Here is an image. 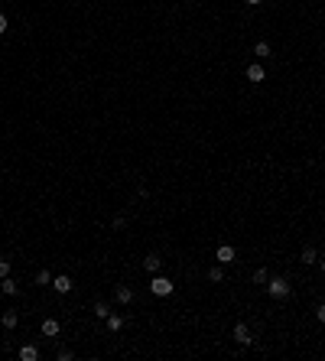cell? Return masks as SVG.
I'll return each instance as SVG.
<instances>
[{
	"label": "cell",
	"mask_w": 325,
	"mask_h": 361,
	"mask_svg": "<svg viewBox=\"0 0 325 361\" xmlns=\"http://www.w3.org/2000/svg\"><path fill=\"white\" fill-rule=\"evenodd\" d=\"M172 290H176V287H172V280H169V277H163V274H156L153 283H150V293H153V296H172Z\"/></svg>",
	"instance_id": "2"
},
{
	"label": "cell",
	"mask_w": 325,
	"mask_h": 361,
	"mask_svg": "<svg viewBox=\"0 0 325 361\" xmlns=\"http://www.w3.org/2000/svg\"><path fill=\"white\" fill-rule=\"evenodd\" d=\"M302 263H319V251H315V247H306V251H302Z\"/></svg>",
	"instance_id": "16"
},
{
	"label": "cell",
	"mask_w": 325,
	"mask_h": 361,
	"mask_svg": "<svg viewBox=\"0 0 325 361\" xmlns=\"http://www.w3.org/2000/svg\"><path fill=\"white\" fill-rule=\"evenodd\" d=\"M244 4H247V7H257V4H264V0H244Z\"/></svg>",
	"instance_id": "24"
},
{
	"label": "cell",
	"mask_w": 325,
	"mask_h": 361,
	"mask_svg": "<svg viewBox=\"0 0 325 361\" xmlns=\"http://www.w3.org/2000/svg\"><path fill=\"white\" fill-rule=\"evenodd\" d=\"M267 280H270V274H267V267L254 270V283H267Z\"/></svg>",
	"instance_id": "19"
},
{
	"label": "cell",
	"mask_w": 325,
	"mask_h": 361,
	"mask_svg": "<svg viewBox=\"0 0 325 361\" xmlns=\"http://www.w3.org/2000/svg\"><path fill=\"white\" fill-rule=\"evenodd\" d=\"M111 228H114V231H121V228H124V215H117V218L111 221Z\"/></svg>",
	"instance_id": "21"
},
{
	"label": "cell",
	"mask_w": 325,
	"mask_h": 361,
	"mask_svg": "<svg viewBox=\"0 0 325 361\" xmlns=\"http://www.w3.org/2000/svg\"><path fill=\"white\" fill-rule=\"evenodd\" d=\"M36 358H39L36 345H23V348H20V361H36Z\"/></svg>",
	"instance_id": "11"
},
{
	"label": "cell",
	"mask_w": 325,
	"mask_h": 361,
	"mask_svg": "<svg viewBox=\"0 0 325 361\" xmlns=\"http://www.w3.org/2000/svg\"><path fill=\"white\" fill-rule=\"evenodd\" d=\"M4 277H10V260H0V280H4Z\"/></svg>",
	"instance_id": "20"
},
{
	"label": "cell",
	"mask_w": 325,
	"mask_h": 361,
	"mask_svg": "<svg viewBox=\"0 0 325 361\" xmlns=\"http://www.w3.org/2000/svg\"><path fill=\"white\" fill-rule=\"evenodd\" d=\"M143 267H147L150 274H160V267H163V257H160V254H147V257H143Z\"/></svg>",
	"instance_id": "7"
},
{
	"label": "cell",
	"mask_w": 325,
	"mask_h": 361,
	"mask_svg": "<svg viewBox=\"0 0 325 361\" xmlns=\"http://www.w3.org/2000/svg\"><path fill=\"white\" fill-rule=\"evenodd\" d=\"M254 55H257V59H270V43H264V39H260V43L254 46Z\"/></svg>",
	"instance_id": "14"
},
{
	"label": "cell",
	"mask_w": 325,
	"mask_h": 361,
	"mask_svg": "<svg viewBox=\"0 0 325 361\" xmlns=\"http://www.w3.org/2000/svg\"><path fill=\"white\" fill-rule=\"evenodd\" d=\"M94 316H98V319H107V316H111V306H107L104 300H98V303H94Z\"/></svg>",
	"instance_id": "15"
},
{
	"label": "cell",
	"mask_w": 325,
	"mask_h": 361,
	"mask_svg": "<svg viewBox=\"0 0 325 361\" xmlns=\"http://www.w3.org/2000/svg\"><path fill=\"white\" fill-rule=\"evenodd\" d=\"M114 296H117V303H121V306H127V303L134 300V290H130V287H117Z\"/></svg>",
	"instance_id": "9"
},
{
	"label": "cell",
	"mask_w": 325,
	"mask_h": 361,
	"mask_svg": "<svg viewBox=\"0 0 325 361\" xmlns=\"http://www.w3.org/2000/svg\"><path fill=\"white\" fill-rule=\"evenodd\" d=\"M208 280H211V283H221V280H225V270H221V267H211V270H208Z\"/></svg>",
	"instance_id": "18"
},
{
	"label": "cell",
	"mask_w": 325,
	"mask_h": 361,
	"mask_svg": "<svg viewBox=\"0 0 325 361\" xmlns=\"http://www.w3.org/2000/svg\"><path fill=\"white\" fill-rule=\"evenodd\" d=\"M267 293H270L273 300H286V296L293 293V287H289L283 277H270V280H267Z\"/></svg>",
	"instance_id": "1"
},
{
	"label": "cell",
	"mask_w": 325,
	"mask_h": 361,
	"mask_svg": "<svg viewBox=\"0 0 325 361\" xmlns=\"http://www.w3.org/2000/svg\"><path fill=\"white\" fill-rule=\"evenodd\" d=\"M315 316H319V322H325V303H319V309H315Z\"/></svg>",
	"instance_id": "22"
},
{
	"label": "cell",
	"mask_w": 325,
	"mask_h": 361,
	"mask_svg": "<svg viewBox=\"0 0 325 361\" xmlns=\"http://www.w3.org/2000/svg\"><path fill=\"white\" fill-rule=\"evenodd\" d=\"M0 322H4V329L10 332V329H17V322H20V316L17 312H4V316H0Z\"/></svg>",
	"instance_id": "12"
},
{
	"label": "cell",
	"mask_w": 325,
	"mask_h": 361,
	"mask_svg": "<svg viewBox=\"0 0 325 361\" xmlns=\"http://www.w3.org/2000/svg\"><path fill=\"white\" fill-rule=\"evenodd\" d=\"M0 290H4L7 296H17V293H20V287H17V283L10 280V277H4V280H0Z\"/></svg>",
	"instance_id": "13"
},
{
	"label": "cell",
	"mask_w": 325,
	"mask_h": 361,
	"mask_svg": "<svg viewBox=\"0 0 325 361\" xmlns=\"http://www.w3.org/2000/svg\"><path fill=\"white\" fill-rule=\"evenodd\" d=\"M234 257H238V254H234V247H231V244H221L218 251H215V260H218V263H231Z\"/></svg>",
	"instance_id": "6"
},
{
	"label": "cell",
	"mask_w": 325,
	"mask_h": 361,
	"mask_svg": "<svg viewBox=\"0 0 325 361\" xmlns=\"http://www.w3.org/2000/svg\"><path fill=\"white\" fill-rule=\"evenodd\" d=\"M319 267H322V274H325V257H322V260H319Z\"/></svg>",
	"instance_id": "25"
},
{
	"label": "cell",
	"mask_w": 325,
	"mask_h": 361,
	"mask_svg": "<svg viewBox=\"0 0 325 361\" xmlns=\"http://www.w3.org/2000/svg\"><path fill=\"white\" fill-rule=\"evenodd\" d=\"M244 75H247V81H254V85H260V81L267 78V68L254 62V65H247V72H244Z\"/></svg>",
	"instance_id": "3"
},
{
	"label": "cell",
	"mask_w": 325,
	"mask_h": 361,
	"mask_svg": "<svg viewBox=\"0 0 325 361\" xmlns=\"http://www.w3.org/2000/svg\"><path fill=\"white\" fill-rule=\"evenodd\" d=\"M52 290H59V293H72V277H68V274L52 277Z\"/></svg>",
	"instance_id": "5"
},
{
	"label": "cell",
	"mask_w": 325,
	"mask_h": 361,
	"mask_svg": "<svg viewBox=\"0 0 325 361\" xmlns=\"http://www.w3.org/2000/svg\"><path fill=\"white\" fill-rule=\"evenodd\" d=\"M234 342H238V345H251V342H254L251 329H247L244 322H238V325H234Z\"/></svg>",
	"instance_id": "4"
},
{
	"label": "cell",
	"mask_w": 325,
	"mask_h": 361,
	"mask_svg": "<svg viewBox=\"0 0 325 361\" xmlns=\"http://www.w3.org/2000/svg\"><path fill=\"white\" fill-rule=\"evenodd\" d=\"M43 335H49V338L59 335V319H43Z\"/></svg>",
	"instance_id": "10"
},
{
	"label": "cell",
	"mask_w": 325,
	"mask_h": 361,
	"mask_svg": "<svg viewBox=\"0 0 325 361\" xmlns=\"http://www.w3.org/2000/svg\"><path fill=\"white\" fill-rule=\"evenodd\" d=\"M104 325H107V332H121V329H124V316H117V312H111V316L104 319Z\"/></svg>",
	"instance_id": "8"
},
{
	"label": "cell",
	"mask_w": 325,
	"mask_h": 361,
	"mask_svg": "<svg viewBox=\"0 0 325 361\" xmlns=\"http://www.w3.org/2000/svg\"><path fill=\"white\" fill-rule=\"evenodd\" d=\"M7 33V13H0V36Z\"/></svg>",
	"instance_id": "23"
},
{
	"label": "cell",
	"mask_w": 325,
	"mask_h": 361,
	"mask_svg": "<svg viewBox=\"0 0 325 361\" xmlns=\"http://www.w3.org/2000/svg\"><path fill=\"white\" fill-rule=\"evenodd\" d=\"M36 283H39V287H49V283H52V274H49V270H39V274H36Z\"/></svg>",
	"instance_id": "17"
}]
</instances>
